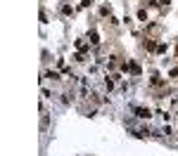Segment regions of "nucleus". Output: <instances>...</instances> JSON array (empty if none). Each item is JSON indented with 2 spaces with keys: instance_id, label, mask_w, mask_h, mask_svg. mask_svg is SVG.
Returning <instances> with one entry per match:
<instances>
[{
  "instance_id": "20e7f679",
  "label": "nucleus",
  "mask_w": 178,
  "mask_h": 156,
  "mask_svg": "<svg viewBox=\"0 0 178 156\" xmlns=\"http://www.w3.org/2000/svg\"><path fill=\"white\" fill-rule=\"evenodd\" d=\"M145 50H157V45H154L152 40H145Z\"/></svg>"
},
{
  "instance_id": "7ed1b4c3",
  "label": "nucleus",
  "mask_w": 178,
  "mask_h": 156,
  "mask_svg": "<svg viewBox=\"0 0 178 156\" xmlns=\"http://www.w3.org/2000/svg\"><path fill=\"white\" fill-rule=\"evenodd\" d=\"M48 78H52V81H59V73H57V71H48Z\"/></svg>"
},
{
  "instance_id": "f03ea898",
  "label": "nucleus",
  "mask_w": 178,
  "mask_h": 156,
  "mask_svg": "<svg viewBox=\"0 0 178 156\" xmlns=\"http://www.w3.org/2000/svg\"><path fill=\"white\" fill-rule=\"evenodd\" d=\"M123 69H131V73H140V64H135V62H131V64H123Z\"/></svg>"
},
{
  "instance_id": "f257e3e1",
  "label": "nucleus",
  "mask_w": 178,
  "mask_h": 156,
  "mask_svg": "<svg viewBox=\"0 0 178 156\" xmlns=\"http://www.w3.org/2000/svg\"><path fill=\"white\" fill-rule=\"evenodd\" d=\"M133 111H135V116H138V118H150V116H152V114H150V109H143V106H135Z\"/></svg>"
}]
</instances>
